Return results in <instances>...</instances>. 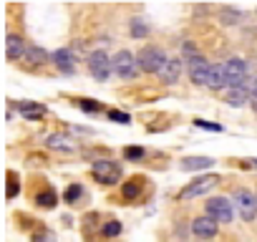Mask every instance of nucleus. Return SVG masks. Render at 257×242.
<instances>
[{
	"label": "nucleus",
	"instance_id": "9",
	"mask_svg": "<svg viewBox=\"0 0 257 242\" xmlns=\"http://www.w3.org/2000/svg\"><path fill=\"white\" fill-rule=\"evenodd\" d=\"M222 66H224L227 88L239 86V83L247 78V61H242V58H229V61H227V63H222Z\"/></svg>",
	"mask_w": 257,
	"mask_h": 242
},
{
	"label": "nucleus",
	"instance_id": "22",
	"mask_svg": "<svg viewBox=\"0 0 257 242\" xmlns=\"http://www.w3.org/2000/svg\"><path fill=\"white\" fill-rule=\"evenodd\" d=\"M219 18H222L224 26H234V23L242 21V13H237V11H232V8H222V11H219Z\"/></svg>",
	"mask_w": 257,
	"mask_h": 242
},
{
	"label": "nucleus",
	"instance_id": "6",
	"mask_svg": "<svg viewBox=\"0 0 257 242\" xmlns=\"http://www.w3.org/2000/svg\"><path fill=\"white\" fill-rule=\"evenodd\" d=\"M113 71L121 76V78H134L137 76V68H139V61L134 53H128V51H118L113 58Z\"/></svg>",
	"mask_w": 257,
	"mask_h": 242
},
{
	"label": "nucleus",
	"instance_id": "19",
	"mask_svg": "<svg viewBox=\"0 0 257 242\" xmlns=\"http://www.w3.org/2000/svg\"><path fill=\"white\" fill-rule=\"evenodd\" d=\"M48 147H51V149H61V152H73L71 139L63 137V134H51V137H48Z\"/></svg>",
	"mask_w": 257,
	"mask_h": 242
},
{
	"label": "nucleus",
	"instance_id": "16",
	"mask_svg": "<svg viewBox=\"0 0 257 242\" xmlns=\"http://www.w3.org/2000/svg\"><path fill=\"white\" fill-rule=\"evenodd\" d=\"M23 61H28L31 66H43L46 61H48V53L41 48V46H28V51H26V58Z\"/></svg>",
	"mask_w": 257,
	"mask_h": 242
},
{
	"label": "nucleus",
	"instance_id": "24",
	"mask_svg": "<svg viewBox=\"0 0 257 242\" xmlns=\"http://www.w3.org/2000/svg\"><path fill=\"white\" fill-rule=\"evenodd\" d=\"M139 179H132V182H128V184H123V197L126 199H134L137 194H139Z\"/></svg>",
	"mask_w": 257,
	"mask_h": 242
},
{
	"label": "nucleus",
	"instance_id": "3",
	"mask_svg": "<svg viewBox=\"0 0 257 242\" xmlns=\"http://www.w3.org/2000/svg\"><path fill=\"white\" fill-rule=\"evenodd\" d=\"M219 177L217 174H204V177H197L194 182H189L182 192H179V199H194V197H202L207 194L212 187H217Z\"/></svg>",
	"mask_w": 257,
	"mask_h": 242
},
{
	"label": "nucleus",
	"instance_id": "21",
	"mask_svg": "<svg viewBox=\"0 0 257 242\" xmlns=\"http://www.w3.org/2000/svg\"><path fill=\"white\" fill-rule=\"evenodd\" d=\"M132 36H134V38H144V36H149V26H147L144 18H132Z\"/></svg>",
	"mask_w": 257,
	"mask_h": 242
},
{
	"label": "nucleus",
	"instance_id": "27",
	"mask_svg": "<svg viewBox=\"0 0 257 242\" xmlns=\"http://www.w3.org/2000/svg\"><path fill=\"white\" fill-rule=\"evenodd\" d=\"M108 118L111 121H116V124H128V121H132V118H128V113H123V111H108Z\"/></svg>",
	"mask_w": 257,
	"mask_h": 242
},
{
	"label": "nucleus",
	"instance_id": "2",
	"mask_svg": "<svg viewBox=\"0 0 257 242\" xmlns=\"http://www.w3.org/2000/svg\"><path fill=\"white\" fill-rule=\"evenodd\" d=\"M91 174H93L96 182L111 187V184H116V182L121 179V164L113 162V159H98V162H93Z\"/></svg>",
	"mask_w": 257,
	"mask_h": 242
},
{
	"label": "nucleus",
	"instance_id": "33",
	"mask_svg": "<svg viewBox=\"0 0 257 242\" xmlns=\"http://www.w3.org/2000/svg\"><path fill=\"white\" fill-rule=\"evenodd\" d=\"M249 162H252V167H257V159H249Z\"/></svg>",
	"mask_w": 257,
	"mask_h": 242
},
{
	"label": "nucleus",
	"instance_id": "4",
	"mask_svg": "<svg viewBox=\"0 0 257 242\" xmlns=\"http://www.w3.org/2000/svg\"><path fill=\"white\" fill-rule=\"evenodd\" d=\"M234 207H237V214L244 219V222H252L257 217V197L249 194L247 189H237L234 192Z\"/></svg>",
	"mask_w": 257,
	"mask_h": 242
},
{
	"label": "nucleus",
	"instance_id": "7",
	"mask_svg": "<svg viewBox=\"0 0 257 242\" xmlns=\"http://www.w3.org/2000/svg\"><path fill=\"white\" fill-rule=\"evenodd\" d=\"M207 214L212 217V219H217V222H232V214H234V209H232V202L227 199V197H212L209 202H207Z\"/></svg>",
	"mask_w": 257,
	"mask_h": 242
},
{
	"label": "nucleus",
	"instance_id": "1",
	"mask_svg": "<svg viewBox=\"0 0 257 242\" xmlns=\"http://www.w3.org/2000/svg\"><path fill=\"white\" fill-rule=\"evenodd\" d=\"M137 61H139V68H142L144 73H159L169 58L164 56L162 48H157V46H147V48H142V53L137 56Z\"/></svg>",
	"mask_w": 257,
	"mask_h": 242
},
{
	"label": "nucleus",
	"instance_id": "5",
	"mask_svg": "<svg viewBox=\"0 0 257 242\" xmlns=\"http://www.w3.org/2000/svg\"><path fill=\"white\" fill-rule=\"evenodd\" d=\"M88 71H91V76L96 81H106L111 76V71H113V61L103 51H93L88 56Z\"/></svg>",
	"mask_w": 257,
	"mask_h": 242
},
{
	"label": "nucleus",
	"instance_id": "29",
	"mask_svg": "<svg viewBox=\"0 0 257 242\" xmlns=\"http://www.w3.org/2000/svg\"><path fill=\"white\" fill-rule=\"evenodd\" d=\"M194 127L207 129V132H222V127H219V124H209V121H202V118H197V121H194Z\"/></svg>",
	"mask_w": 257,
	"mask_h": 242
},
{
	"label": "nucleus",
	"instance_id": "30",
	"mask_svg": "<svg viewBox=\"0 0 257 242\" xmlns=\"http://www.w3.org/2000/svg\"><path fill=\"white\" fill-rule=\"evenodd\" d=\"M81 108H86V111H98V103H93L91 98H81Z\"/></svg>",
	"mask_w": 257,
	"mask_h": 242
},
{
	"label": "nucleus",
	"instance_id": "20",
	"mask_svg": "<svg viewBox=\"0 0 257 242\" xmlns=\"http://www.w3.org/2000/svg\"><path fill=\"white\" fill-rule=\"evenodd\" d=\"M36 202H38L41 207H46V209H53V207H56V202H58V197H56V192H53V189H46V192H41V194L36 197Z\"/></svg>",
	"mask_w": 257,
	"mask_h": 242
},
{
	"label": "nucleus",
	"instance_id": "32",
	"mask_svg": "<svg viewBox=\"0 0 257 242\" xmlns=\"http://www.w3.org/2000/svg\"><path fill=\"white\" fill-rule=\"evenodd\" d=\"M249 106H252V111H257V88H254L252 96H249Z\"/></svg>",
	"mask_w": 257,
	"mask_h": 242
},
{
	"label": "nucleus",
	"instance_id": "18",
	"mask_svg": "<svg viewBox=\"0 0 257 242\" xmlns=\"http://www.w3.org/2000/svg\"><path fill=\"white\" fill-rule=\"evenodd\" d=\"M18 111H21V116H26V118H41V116L46 113V106L26 101V103H21V106H18Z\"/></svg>",
	"mask_w": 257,
	"mask_h": 242
},
{
	"label": "nucleus",
	"instance_id": "14",
	"mask_svg": "<svg viewBox=\"0 0 257 242\" xmlns=\"http://www.w3.org/2000/svg\"><path fill=\"white\" fill-rule=\"evenodd\" d=\"M214 164V159L212 157H187V159H182V169L184 172H202V169H209Z\"/></svg>",
	"mask_w": 257,
	"mask_h": 242
},
{
	"label": "nucleus",
	"instance_id": "28",
	"mask_svg": "<svg viewBox=\"0 0 257 242\" xmlns=\"http://www.w3.org/2000/svg\"><path fill=\"white\" fill-rule=\"evenodd\" d=\"M33 242H58V239H56V234H53V232L43 229V232H38V234L33 237Z\"/></svg>",
	"mask_w": 257,
	"mask_h": 242
},
{
	"label": "nucleus",
	"instance_id": "26",
	"mask_svg": "<svg viewBox=\"0 0 257 242\" xmlns=\"http://www.w3.org/2000/svg\"><path fill=\"white\" fill-rule=\"evenodd\" d=\"M118 232H121V222L111 219V222H106V224H103V234H106V237H116Z\"/></svg>",
	"mask_w": 257,
	"mask_h": 242
},
{
	"label": "nucleus",
	"instance_id": "10",
	"mask_svg": "<svg viewBox=\"0 0 257 242\" xmlns=\"http://www.w3.org/2000/svg\"><path fill=\"white\" fill-rule=\"evenodd\" d=\"M209 73H212V66H209L202 56L189 58V78H192L197 86H207V83H209Z\"/></svg>",
	"mask_w": 257,
	"mask_h": 242
},
{
	"label": "nucleus",
	"instance_id": "15",
	"mask_svg": "<svg viewBox=\"0 0 257 242\" xmlns=\"http://www.w3.org/2000/svg\"><path fill=\"white\" fill-rule=\"evenodd\" d=\"M53 61H56V66H58L63 73H73V53H71L68 48L56 51V53H53Z\"/></svg>",
	"mask_w": 257,
	"mask_h": 242
},
{
	"label": "nucleus",
	"instance_id": "25",
	"mask_svg": "<svg viewBox=\"0 0 257 242\" xmlns=\"http://www.w3.org/2000/svg\"><path fill=\"white\" fill-rule=\"evenodd\" d=\"M144 154H147V152H144L142 147H126V149H123V157L132 159V162H134V159H144Z\"/></svg>",
	"mask_w": 257,
	"mask_h": 242
},
{
	"label": "nucleus",
	"instance_id": "13",
	"mask_svg": "<svg viewBox=\"0 0 257 242\" xmlns=\"http://www.w3.org/2000/svg\"><path fill=\"white\" fill-rule=\"evenodd\" d=\"M26 43H23V38L21 36H16V33H8V38H6V56L11 58V61H16V58H26Z\"/></svg>",
	"mask_w": 257,
	"mask_h": 242
},
{
	"label": "nucleus",
	"instance_id": "31",
	"mask_svg": "<svg viewBox=\"0 0 257 242\" xmlns=\"http://www.w3.org/2000/svg\"><path fill=\"white\" fill-rule=\"evenodd\" d=\"M18 194V184L13 182V177H11V184H8V199H13Z\"/></svg>",
	"mask_w": 257,
	"mask_h": 242
},
{
	"label": "nucleus",
	"instance_id": "23",
	"mask_svg": "<svg viewBox=\"0 0 257 242\" xmlns=\"http://www.w3.org/2000/svg\"><path fill=\"white\" fill-rule=\"evenodd\" d=\"M83 194V189H81V184H71L66 192H63V202H68V204H73L78 197Z\"/></svg>",
	"mask_w": 257,
	"mask_h": 242
},
{
	"label": "nucleus",
	"instance_id": "17",
	"mask_svg": "<svg viewBox=\"0 0 257 242\" xmlns=\"http://www.w3.org/2000/svg\"><path fill=\"white\" fill-rule=\"evenodd\" d=\"M209 88L219 91V88H227V78H224V66H212V73H209Z\"/></svg>",
	"mask_w": 257,
	"mask_h": 242
},
{
	"label": "nucleus",
	"instance_id": "11",
	"mask_svg": "<svg viewBox=\"0 0 257 242\" xmlns=\"http://www.w3.org/2000/svg\"><path fill=\"white\" fill-rule=\"evenodd\" d=\"M217 227H219V222L212 219L209 214L197 217V219L192 222V232H194V237H199V239H212V237H217Z\"/></svg>",
	"mask_w": 257,
	"mask_h": 242
},
{
	"label": "nucleus",
	"instance_id": "8",
	"mask_svg": "<svg viewBox=\"0 0 257 242\" xmlns=\"http://www.w3.org/2000/svg\"><path fill=\"white\" fill-rule=\"evenodd\" d=\"M257 88V81L254 78H244L239 86H232L229 91H227V103L229 106H242V103H249V96H252V91Z\"/></svg>",
	"mask_w": 257,
	"mask_h": 242
},
{
	"label": "nucleus",
	"instance_id": "12",
	"mask_svg": "<svg viewBox=\"0 0 257 242\" xmlns=\"http://www.w3.org/2000/svg\"><path fill=\"white\" fill-rule=\"evenodd\" d=\"M179 76H182V61L179 58H169L164 63V68L159 71V81L167 83V86H174L179 81Z\"/></svg>",
	"mask_w": 257,
	"mask_h": 242
}]
</instances>
